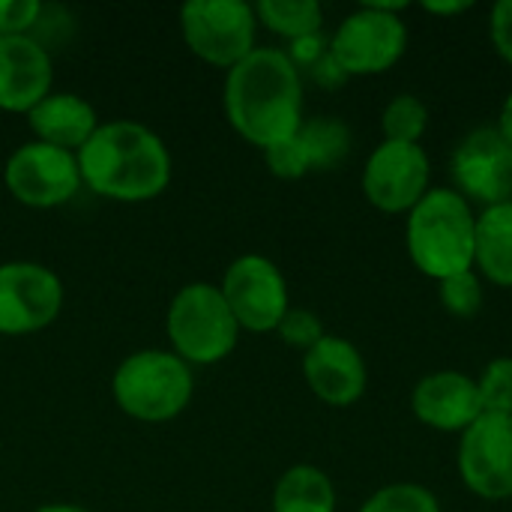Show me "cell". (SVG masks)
Segmentation results:
<instances>
[{"label": "cell", "instance_id": "1", "mask_svg": "<svg viewBox=\"0 0 512 512\" xmlns=\"http://www.w3.org/2000/svg\"><path fill=\"white\" fill-rule=\"evenodd\" d=\"M222 108L228 126L252 147L267 153L303 126V72L285 48L258 45L246 60L225 72Z\"/></svg>", "mask_w": 512, "mask_h": 512}, {"label": "cell", "instance_id": "2", "mask_svg": "<svg viewBox=\"0 0 512 512\" xmlns=\"http://www.w3.org/2000/svg\"><path fill=\"white\" fill-rule=\"evenodd\" d=\"M81 183L117 204H144L168 192L174 159L159 132L138 120H102L75 153Z\"/></svg>", "mask_w": 512, "mask_h": 512}, {"label": "cell", "instance_id": "3", "mask_svg": "<svg viewBox=\"0 0 512 512\" xmlns=\"http://www.w3.org/2000/svg\"><path fill=\"white\" fill-rule=\"evenodd\" d=\"M477 210L453 186H432L405 216V249L411 264L435 282L474 270Z\"/></svg>", "mask_w": 512, "mask_h": 512}, {"label": "cell", "instance_id": "4", "mask_svg": "<svg viewBox=\"0 0 512 512\" xmlns=\"http://www.w3.org/2000/svg\"><path fill=\"white\" fill-rule=\"evenodd\" d=\"M195 396V372L168 348H141L111 375V399L129 420H177Z\"/></svg>", "mask_w": 512, "mask_h": 512}, {"label": "cell", "instance_id": "5", "mask_svg": "<svg viewBox=\"0 0 512 512\" xmlns=\"http://www.w3.org/2000/svg\"><path fill=\"white\" fill-rule=\"evenodd\" d=\"M168 342L186 366H216L240 345V324L234 321L219 285L189 282L177 288L165 312Z\"/></svg>", "mask_w": 512, "mask_h": 512}, {"label": "cell", "instance_id": "6", "mask_svg": "<svg viewBox=\"0 0 512 512\" xmlns=\"http://www.w3.org/2000/svg\"><path fill=\"white\" fill-rule=\"evenodd\" d=\"M408 3H363L348 12L327 39L330 57L348 78L390 72L408 51Z\"/></svg>", "mask_w": 512, "mask_h": 512}, {"label": "cell", "instance_id": "7", "mask_svg": "<svg viewBox=\"0 0 512 512\" xmlns=\"http://www.w3.org/2000/svg\"><path fill=\"white\" fill-rule=\"evenodd\" d=\"M258 15L243 0H189L180 6V36L192 57L234 69L258 48Z\"/></svg>", "mask_w": 512, "mask_h": 512}, {"label": "cell", "instance_id": "8", "mask_svg": "<svg viewBox=\"0 0 512 512\" xmlns=\"http://www.w3.org/2000/svg\"><path fill=\"white\" fill-rule=\"evenodd\" d=\"M219 291L246 333H276L285 312L291 309L288 279L276 261L258 252L234 258L219 282Z\"/></svg>", "mask_w": 512, "mask_h": 512}, {"label": "cell", "instance_id": "9", "mask_svg": "<svg viewBox=\"0 0 512 512\" xmlns=\"http://www.w3.org/2000/svg\"><path fill=\"white\" fill-rule=\"evenodd\" d=\"M363 198L384 216H408L432 189V159L423 144L381 141L360 174Z\"/></svg>", "mask_w": 512, "mask_h": 512}, {"label": "cell", "instance_id": "10", "mask_svg": "<svg viewBox=\"0 0 512 512\" xmlns=\"http://www.w3.org/2000/svg\"><path fill=\"white\" fill-rule=\"evenodd\" d=\"M3 186L30 210H54L69 204L84 183L75 153L42 141H27L9 153L3 165Z\"/></svg>", "mask_w": 512, "mask_h": 512}, {"label": "cell", "instance_id": "11", "mask_svg": "<svg viewBox=\"0 0 512 512\" xmlns=\"http://www.w3.org/2000/svg\"><path fill=\"white\" fill-rule=\"evenodd\" d=\"M63 282L39 261L0 264V336L18 339L51 327L63 312Z\"/></svg>", "mask_w": 512, "mask_h": 512}, {"label": "cell", "instance_id": "12", "mask_svg": "<svg viewBox=\"0 0 512 512\" xmlns=\"http://www.w3.org/2000/svg\"><path fill=\"white\" fill-rule=\"evenodd\" d=\"M456 471L480 501H512V417L483 414L459 435Z\"/></svg>", "mask_w": 512, "mask_h": 512}, {"label": "cell", "instance_id": "13", "mask_svg": "<svg viewBox=\"0 0 512 512\" xmlns=\"http://www.w3.org/2000/svg\"><path fill=\"white\" fill-rule=\"evenodd\" d=\"M453 189L468 201L495 207L512 201V144L498 126L471 129L450 156Z\"/></svg>", "mask_w": 512, "mask_h": 512}, {"label": "cell", "instance_id": "14", "mask_svg": "<svg viewBox=\"0 0 512 512\" xmlns=\"http://www.w3.org/2000/svg\"><path fill=\"white\" fill-rule=\"evenodd\" d=\"M351 153V129L342 117H306L297 135L270 147L264 162L279 180H300L315 171L339 168Z\"/></svg>", "mask_w": 512, "mask_h": 512}, {"label": "cell", "instance_id": "15", "mask_svg": "<svg viewBox=\"0 0 512 512\" xmlns=\"http://www.w3.org/2000/svg\"><path fill=\"white\" fill-rule=\"evenodd\" d=\"M303 381L312 396L330 408H351L366 396L369 369L360 348L342 336L327 333L315 348H309L300 360Z\"/></svg>", "mask_w": 512, "mask_h": 512}, {"label": "cell", "instance_id": "16", "mask_svg": "<svg viewBox=\"0 0 512 512\" xmlns=\"http://www.w3.org/2000/svg\"><path fill=\"white\" fill-rule=\"evenodd\" d=\"M51 90V51L36 36H0V111L27 117Z\"/></svg>", "mask_w": 512, "mask_h": 512}, {"label": "cell", "instance_id": "17", "mask_svg": "<svg viewBox=\"0 0 512 512\" xmlns=\"http://www.w3.org/2000/svg\"><path fill=\"white\" fill-rule=\"evenodd\" d=\"M411 414L435 432L462 435L483 417L477 378L456 369L423 375L411 390Z\"/></svg>", "mask_w": 512, "mask_h": 512}, {"label": "cell", "instance_id": "18", "mask_svg": "<svg viewBox=\"0 0 512 512\" xmlns=\"http://www.w3.org/2000/svg\"><path fill=\"white\" fill-rule=\"evenodd\" d=\"M99 123L102 120L96 108L84 96L66 93V90L63 93L51 90L36 108L27 111V126L33 132V141L51 144L69 153H78Z\"/></svg>", "mask_w": 512, "mask_h": 512}, {"label": "cell", "instance_id": "19", "mask_svg": "<svg viewBox=\"0 0 512 512\" xmlns=\"http://www.w3.org/2000/svg\"><path fill=\"white\" fill-rule=\"evenodd\" d=\"M474 270L495 288H512V201L477 213Z\"/></svg>", "mask_w": 512, "mask_h": 512}, {"label": "cell", "instance_id": "20", "mask_svg": "<svg viewBox=\"0 0 512 512\" xmlns=\"http://www.w3.org/2000/svg\"><path fill=\"white\" fill-rule=\"evenodd\" d=\"M336 486L318 465H291L273 486V512H336Z\"/></svg>", "mask_w": 512, "mask_h": 512}, {"label": "cell", "instance_id": "21", "mask_svg": "<svg viewBox=\"0 0 512 512\" xmlns=\"http://www.w3.org/2000/svg\"><path fill=\"white\" fill-rule=\"evenodd\" d=\"M258 24L285 42L324 30V9L315 0H261L255 3Z\"/></svg>", "mask_w": 512, "mask_h": 512}, {"label": "cell", "instance_id": "22", "mask_svg": "<svg viewBox=\"0 0 512 512\" xmlns=\"http://www.w3.org/2000/svg\"><path fill=\"white\" fill-rule=\"evenodd\" d=\"M429 129V108L420 96L414 93H399L393 96L384 111H381V132L384 141H399V144H420Z\"/></svg>", "mask_w": 512, "mask_h": 512}, {"label": "cell", "instance_id": "23", "mask_svg": "<svg viewBox=\"0 0 512 512\" xmlns=\"http://www.w3.org/2000/svg\"><path fill=\"white\" fill-rule=\"evenodd\" d=\"M357 512H444L432 489L420 483H390L372 492Z\"/></svg>", "mask_w": 512, "mask_h": 512}, {"label": "cell", "instance_id": "24", "mask_svg": "<svg viewBox=\"0 0 512 512\" xmlns=\"http://www.w3.org/2000/svg\"><path fill=\"white\" fill-rule=\"evenodd\" d=\"M438 300L453 318H477L486 303V282L477 276V270L456 273L444 282H438Z\"/></svg>", "mask_w": 512, "mask_h": 512}, {"label": "cell", "instance_id": "25", "mask_svg": "<svg viewBox=\"0 0 512 512\" xmlns=\"http://www.w3.org/2000/svg\"><path fill=\"white\" fill-rule=\"evenodd\" d=\"M483 414L512 417V357H495L477 378Z\"/></svg>", "mask_w": 512, "mask_h": 512}, {"label": "cell", "instance_id": "26", "mask_svg": "<svg viewBox=\"0 0 512 512\" xmlns=\"http://www.w3.org/2000/svg\"><path fill=\"white\" fill-rule=\"evenodd\" d=\"M276 333H279V339L285 342V345H291V348H297V351H309V348H315L324 336H327V330H324V321L312 312V309H303V306H291L288 312H285V318H282V324L276 327Z\"/></svg>", "mask_w": 512, "mask_h": 512}, {"label": "cell", "instance_id": "27", "mask_svg": "<svg viewBox=\"0 0 512 512\" xmlns=\"http://www.w3.org/2000/svg\"><path fill=\"white\" fill-rule=\"evenodd\" d=\"M42 9L39 0H0V36H33Z\"/></svg>", "mask_w": 512, "mask_h": 512}, {"label": "cell", "instance_id": "28", "mask_svg": "<svg viewBox=\"0 0 512 512\" xmlns=\"http://www.w3.org/2000/svg\"><path fill=\"white\" fill-rule=\"evenodd\" d=\"M489 39L498 57L512 66V0H498L489 12Z\"/></svg>", "mask_w": 512, "mask_h": 512}, {"label": "cell", "instance_id": "29", "mask_svg": "<svg viewBox=\"0 0 512 512\" xmlns=\"http://www.w3.org/2000/svg\"><path fill=\"white\" fill-rule=\"evenodd\" d=\"M327 36L324 33H312V36H303L297 42H288L285 54L291 57V63L300 69V72H309L321 57H327Z\"/></svg>", "mask_w": 512, "mask_h": 512}, {"label": "cell", "instance_id": "30", "mask_svg": "<svg viewBox=\"0 0 512 512\" xmlns=\"http://www.w3.org/2000/svg\"><path fill=\"white\" fill-rule=\"evenodd\" d=\"M309 75L315 78V84H321V87H327V90H336V87H342V84L348 81V75L339 69V63L330 57V51H327V57H321V60L309 69Z\"/></svg>", "mask_w": 512, "mask_h": 512}, {"label": "cell", "instance_id": "31", "mask_svg": "<svg viewBox=\"0 0 512 512\" xmlns=\"http://www.w3.org/2000/svg\"><path fill=\"white\" fill-rule=\"evenodd\" d=\"M420 9L429 12V15H438V18H456V15L471 9V0H444V3L432 0V3H423Z\"/></svg>", "mask_w": 512, "mask_h": 512}, {"label": "cell", "instance_id": "32", "mask_svg": "<svg viewBox=\"0 0 512 512\" xmlns=\"http://www.w3.org/2000/svg\"><path fill=\"white\" fill-rule=\"evenodd\" d=\"M495 126H498V132L512 144V90L504 96V102H501V111H498V123Z\"/></svg>", "mask_w": 512, "mask_h": 512}, {"label": "cell", "instance_id": "33", "mask_svg": "<svg viewBox=\"0 0 512 512\" xmlns=\"http://www.w3.org/2000/svg\"><path fill=\"white\" fill-rule=\"evenodd\" d=\"M33 512H90L87 507H78V504H42Z\"/></svg>", "mask_w": 512, "mask_h": 512}]
</instances>
